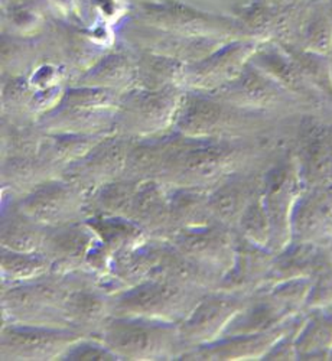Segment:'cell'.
I'll list each match as a JSON object with an SVG mask.
<instances>
[{
    "label": "cell",
    "mask_w": 332,
    "mask_h": 361,
    "mask_svg": "<svg viewBox=\"0 0 332 361\" xmlns=\"http://www.w3.org/2000/svg\"><path fill=\"white\" fill-rule=\"evenodd\" d=\"M183 302L180 289L168 282H147L120 298L117 310L130 317L166 314Z\"/></svg>",
    "instance_id": "7a4b0ae2"
},
{
    "label": "cell",
    "mask_w": 332,
    "mask_h": 361,
    "mask_svg": "<svg viewBox=\"0 0 332 361\" xmlns=\"http://www.w3.org/2000/svg\"><path fill=\"white\" fill-rule=\"evenodd\" d=\"M66 334L38 328H11L4 336V345L26 355H45L66 343Z\"/></svg>",
    "instance_id": "277c9868"
},
{
    "label": "cell",
    "mask_w": 332,
    "mask_h": 361,
    "mask_svg": "<svg viewBox=\"0 0 332 361\" xmlns=\"http://www.w3.org/2000/svg\"><path fill=\"white\" fill-rule=\"evenodd\" d=\"M4 269L16 278H31L42 274L47 267V260L37 255L9 252L4 256Z\"/></svg>",
    "instance_id": "ba28073f"
},
{
    "label": "cell",
    "mask_w": 332,
    "mask_h": 361,
    "mask_svg": "<svg viewBox=\"0 0 332 361\" xmlns=\"http://www.w3.org/2000/svg\"><path fill=\"white\" fill-rule=\"evenodd\" d=\"M67 305L71 314L84 319L97 317L102 310L100 299L90 293H75L68 299Z\"/></svg>",
    "instance_id": "7c38bea8"
},
{
    "label": "cell",
    "mask_w": 332,
    "mask_h": 361,
    "mask_svg": "<svg viewBox=\"0 0 332 361\" xmlns=\"http://www.w3.org/2000/svg\"><path fill=\"white\" fill-rule=\"evenodd\" d=\"M243 224L246 231L254 240H262L264 237L267 233V217L264 216L263 208L259 202L247 208V212L243 216Z\"/></svg>",
    "instance_id": "5bb4252c"
},
{
    "label": "cell",
    "mask_w": 332,
    "mask_h": 361,
    "mask_svg": "<svg viewBox=\"0 0 332 361\" xmlns=\"http://www.w3.org/2000/svg\"><path fill=\"white\" fill-rule=\"evenodd\" d=\"M88 242H90V235H87L82 230L71 228L52 237L49 240V245L52 250L59 255L77 256L87 249Z\"/></svg>",
    "instance_id": "30bf717a"
},
{
    "label": "cell",
    "mask_w": 332,
    "mask_h": 361,
    "mask_svg": "<svg viewBox=\"0 0 332 361\" xmlns=\"http://www.w3.org/2000/svg\"><path fill=\"white\" fill-rule=\"evenodd\" d=\"M38 242V231L26 220L12 221L8 228H4V245L12 252L29 253L39 245Z\"/></svg>",
    "instance_id": "52a82bcc"
},
{
    "label": "cell",
    "mask_w": 332,
    "mask_h": 361,
    "mask_svg": "<svg viewBox=\"0 0 332 361\" xmlns=\"http://www.w3.org/2000/svg\"><path fill=\"white\" fill-rule=\"evenodd\" d=\"M165 213V204L161 190L154 184H146L136 190L132 214L143 221L156 220Z\"/></svg>",
    "instance_id": "8992f818"
},
{
    "label": "cell",
    "mask_w": 332,
    "mask_h": 361,
    "mask_svg": "<svg viewBox=\"0 0 332 361\" xmlns=\"http://www.w3.org/2000/svg\"><path fill=\"white\" fill-rule=\"evenodd\" d=\"M136 187L132 185H109L100 195V204L114 213H132Z\"/></svg>",
    "instance_id": "9c48e42d"
},
{
    "label": "cell",
    "mask_w": 332,
    "mask_h": 361,
    "mask_svg": "<svg viewBox=\"0 0 332 361\" xmlns=\"http://www.w3.org/2000/svg\"><path fill=\"white\" fill-rule=\"evenodd\" d=\"M73 197L63 185H47L34 192L23 204L27 219L41 223H55L71 212Z\"/></svg>",
    "instance_id": "3957f363"
},
{
    "label": "cell",
    "mask_w": 332,
    "mask_h": 361,
    "mask_svg": "<svg viewBox=\"0 0 332 361\" xmlns=\"http://www.w3.org/2000/svg\"><path fill=\"white\" fill-rule=\"evenodd\" d=\"M169 333L165 326L120 321L107 328V344L118 354L132 358H147L159 354L168 343Z\"/></svg>",
    "instance_id": "6da1fadb"
},
{
    "label": "cell",
    "mask_w": 332,
    "mask_h": 361,
    "mask_svg": "<svg viewBox=\"0 0 332 361\" xmlns=\"http://www.w3.org/2000/svg\"><path fill=\"white\" fill-rule=\"evenodd\" d=\"M243 195L245 194L241 190L227 185L216 194L213 201H211V207L216 209V213L223 220H233L240 213L241 200H243L241 197Z\"/></svg>",
    "instance_id": "8fae6325"
},
{
    "label": "cell",
    "mask_w": 332,
    "mask_h": 361,
    "mask_svg": "<svg viewBox=\"0 0 332 361\" xmlns=\"http://www.w3.org/2000/svg\"><path fill=\"white\" fill-rule=\"evenodd\" d=\"M68 357L71 360H109L111 358V354L106 350H99L96 347L81 345L78 348H74Z\"/></svg>",
    "instance_id": "9a60e30c"
},
{
    "label": "cell",
    "mask_w": 332,
    "mask_h": 361,
    "mask_svg": "<svg viewBox=\"0 0 332 361\" xmlns=\"http://www.w3.org/2000/svg\"><path fill=\"white\" fill-rule=\"evenodd\" d=\"M234 304L230 299H209L201 304L192 317L185 322V336L190 338H205L224 325L233 314Z\"/></svg>",
    "instance_id": "5b68a950"
},
{
    "label": "cell",
    "mask_w": 332,
    "mask_h": 361,
    "mask_svg": "<svg viewBox=\"0 0 332 361\" xmlns=\"http://www.w3.org/2000/svg\"><path fill=\"white\" fill-rule=\"evenodd\" d=\"M100 220H102L99 221L100 224L94 223L93 226L102 234L106 243H116L117 240L126 238L135 231V227L125 220H120V219H110V220L100 219Z\"/></svg>",
    "instance_id": "4fadbf2b"
}]
</instances>
